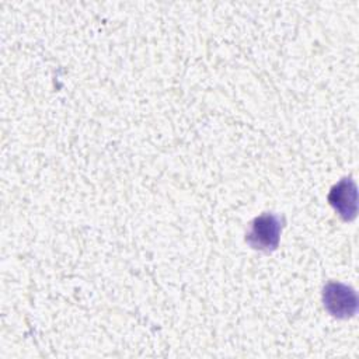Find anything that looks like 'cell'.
<instances>
[{"mask_svg":"<svg viewBox=\"0 0 359 359\" xmlns=\"http://www.w3.org/2000/svg\"><path fill=\"white\" fill-rule=\"evenodd\" d=\"M328 202L345 220H352L356 216V185L352 178H342L337 182L330 194Z\"/></svg>","mask_w":359,"mask_h":359,"instance_id":"3","label":"cell"},{"mask_svg":"<svg viewBox=\"0 0 359 359\" xmlns=\"http://www.w3.org/2000/svg\"><path fill=\"white\" fill-rule=\"evenodd\" d=\"M323 302L325 310L337 318L352 317L358 309L355 290L339 282H330L324 286Z\"/></svg>","mask_w":359,"mask_h":359,"instance_id":"2","label":"cell"},{"mask_svg":"<svg viewBox=\"0 0 359 359\" xmlns=\"http://www.w3.org/2000/svg\"><path fill=\"white\" fill-rule=\"evenodd\" d=\"M283 220L276 213H262L251 223L245 234L250 247L259 251H273L279 244Z\"/></svg>","mask_w":359,"mask_h":359,"instance_id":"1","label":"cell"}]
</instances>
